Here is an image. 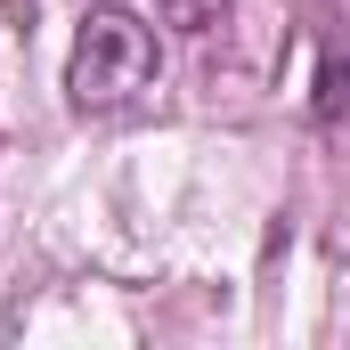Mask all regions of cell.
I'll list each match as a JSON object with an SVG mask.
<instances>
[{
  "label": "cell",
  "instance_id": "cell-1",
  "mask_svg": "<svg viewBox=\"0 0 350 350\" xmlns=\"http://www.w3.org/2000/svg\"><path fill=\"white\" fill-rule=\"evenodd\" d=\"M163 82V41L155 25H139L131 8H90L66 57V98L82 114H122Z\"/></svg>",
  "mask_w": 350,
  "mask_h": 350
},
{
  "label": "cell",
  "instance_id": "cell-2",
  "mask_svg": "<svg viewBox=\"0 0 350 350\" xmlns=\"http://www.w3.org/2000/svg\"><path fill=\"white\" fill-rule=\"evenodd\" d=\"M310 114H318L326 131L350 122V49H326V57H318V98H310Z\"/></svg>",
  "mask_w": 350,
  "mask_h": 350
},
{
  "label": "cell",
  "instance_id": "cell-3",
  "mask_svg": "<svg viewBox=\"0 0 350 350\" xmlns=\"http://www.w3.org/2000/svg\"><path fill=\"white\" fill-rule=\"evenodd\" d=\"M228 8H237V0H155V16H163V25H179V33H212Z\"/></svg>",
  "mask_w": 350,
  "mask_h": 350
}]
</instances>
